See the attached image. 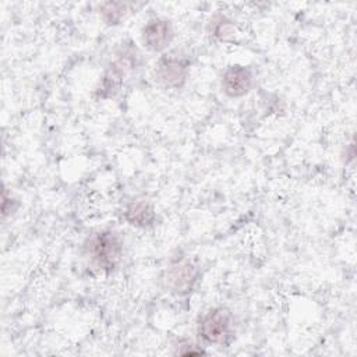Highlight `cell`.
I'll list each match as a JSON object with an SVG mask.
<instances>
[{
  "label": "cell",
  "mask_w": 357,
  "mask_h": 357,
  "mask_svg": "<svg viewBox=\"0 0 357 357\" xmlns=\"http://www.w3.org/2000/svg\"><path fill=\"white\" fill-rule=\"evenodd\" d=\"M254 85V74L248 66L231 64L222 77V91L230 98L247 95Z\"/></svg>",
  "instance_id": "obj_6"
},
{
  "label": "cell",
  "mask_w": 357,
  "mask_h": 357,
  "mask_svg": "<svg viewBox=\"0 0 357 357\" xmlns=\"http://www.w3.org/2000/svg\"><path fill=\"white\" fill-rule=\"evenodd\" d=\"M198 335L208 343L227 346L234 337L233 315L223 307L208 310L198 321Z\"/></svg>",
  "instance_id": "obj_2"
},
{
  "label": "cell",
  "mask_w": 357,
  "mask_h": 357,
  "mask_svg": "<svg viewBox=\"0 0 357 357\" xmlns=\"http://www.w3.org/2000/svg\"><path fill=\"white\" fill-rule=\"evenodd\" d=\"M86 254L93 268L112 272L123 257V241L113 230H102L92 234L86 243Z\"/></svg>",
  "instance_id": "obj_1"
},
{
  "label": "cell",
  "mask_w": 357,
  "mask_h": 357,
  "mask_svg": "<svg viewBox=\"0 0 357 357\" xmlns=\"http://www.w3.org/2000/svg\"><path fill=\"white\" fill-rule=\"evenodd\" d=\"M199 268L190 259H177L172 262L163 273L165 289L177 296H185L192 291L199 279Z\"/></svg>",
  "instance_id": "obj_3"
},
{
  "label": "cell",
  "mask_w": 357,
  "mask_h": 357,
  "mask_svg": "<svg viewBox=\"0 0 357 357\" xmlns=\"http://www.w3.org/2000/svg\"><path fill=\"white\" fill-rule=\"evenodd\" d=\"M135 64V52L132 49H124L117 54V59L107 67L102 81L96 89V96L99 99L113 98L123 84V79L128 70Z\"/></svg>",
  "instance_id": "obj_4"
},
{
  "label": "cell",
  "mask_w": 357,
  "mask_h": 357,
  "mask_svg": "<svg viewBox=\"0 0 357 357\" xmlns=\"http://www.w3.org/2000/svg\"><path fill=\"white\" fill-rule=\"evenodd\" d=\"M124 218L132 226L148 227L155 223L156 213L153 205L148 199H135L127 205Z\"/></svg>",
  "instance_id": "obj_8"
},
{
  "label": "cell",
  "mask_w": 357,
  "mask_h": 357,
  "mask_svg": "<svg viewBox=\"0 0 357 357\" xmlns=\"http://www.w3.org/2000/svg\"><path fill=\"white\" fill-rule=\"evenodd\" d=\"M212 33L220 40H227L234 35V26L233 24L226 20L225 17H218L212 20Z\"/></svg>",
  "instance_id": "obj_10"
},
{
  "label": "cell",
  "mask_w": 357,
  "mask_h": 357,
  "mask_svg": "<svg viewBox=\"0 0 357 357\" xmlns=\"http://www.w3.org/2000/svg\"><path fill=\"white\" fill-rule=\"evenodd\" d=\"M128 7L120 1H106L99 7V15L107 25H117L127 15Z\"/></svg>",
  "instance_id": "obj_9"
},
{
  "label": "cell",
  "mask_w": 357,
  "mask_h": 357,
  "mask_svg": "<svg viewBox=\"0 0 357 357\" xmlns=\"http://www.w3.org/2000/svg\"><path fill=\"white\" fill-rule=\"evenodd\" d=\"M173 36H174L173 24L166 18L149 20L144 25L141 32L144 46L152 52L165 50L173 40Z\"/></svg>",
  "instance_id": "obj_7"
},
{
  "label": "cell",
  "mask_w": 357,
  "mask_h": 357,
  "mask_svg": "<svg viewBox=\"0 0 357 357\" xmlns=\"http://www.w3.org/2000/svg\"><path fill=\"white\" fill-rule=\"evenodd\" d=\"M188 60L177 54H163L155 64V79L166 88H181L188 77Z\"/></svg>",
  "instance_id": "obj_5"
}]
</instances>
